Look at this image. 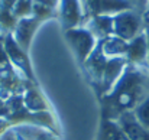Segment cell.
Returning a JSON list of instances; mask_svg holds the SVG:
<instances>
[{
  "mask_svg": "<svg viewBox=\"0 0 149 140\" xmlns=\"http://www.w3.org/2000/svg\"><path fill=\"white\" fill-rule=\"evenodd\" d=\"M17 0H0V10L12 12Z\"/></svg>",
  "mask_w": 149,
  "mask_h": 140,
  "instance_id": "cell-23",
  "label": "cell"
},
{
  "mask_svg": "<svg viewBox=\"0 0 149 140\" xmlns=\"http://www.w3.org/2000/svg\"><path fill=\"white\" fill-rule=\"evenodd\" d=\"M97 41H103L113 35V16L110 15H101L94 16L86 20L84 25Z\"/></svg>",
  "mask_w": 149,
  "mask_h": 140,
  "instance_id": "cell-13",
  "label": "cell"
},
{
  "mask_svg": "<svg viewBox=\"0 0 149 140\" xmlns=\"http://www.w3.org/2000/svg\"><path fill=\"white\" fill-rule=\"evenodd\" d=\"M31 82L10 62L0 67V98L7 100L12 95L23 94Z\"/></svg>",
  "mask_w": 149,
  "mask_h": 140,
  "instance_id": "cell-4",
  "label": "cell"
},
{
  "mask_svg": "<svg viewBox=\"0 0 149 140\" xmlns=\"http://www.w3.org/2000/svg\"><path fill=\"white\" fill-rule=\"evenodd\" d=\"M107 56L103 53V49L100 42L97 44V46L94 48V51L91 52V55L86 59L84 62V68L90 77V80L94 82V85L97 87L101 81V77H103V72H104V67L107 64Z\"/></svg>",
  "mask_w": 149,
  "mask_h": 140,
  "instance_id": "cell-12",
  "label": "cell"
},
{
  "mask_svg": "<svg viewBox=\"0 0 149 140\" xmlns=\"http://www.w3.org/2000/svg\"><path fill=\"white\" fill-rule=\"evenodd\" d=\"M29 123H32V126H39V127H52L54 126V119L51 116L48 110L45 111H38V113H32Z\"/></svg>",
  "mask_w": 149,
  "mask_h": 140,
  "instance_id": "cell-19",
  "label": "cell"
},
{
  "mask_svg": "<svg viewBox=\"0 0 149 140\" xmlns=\"http://www.w3.org/2000/svg\"><path fill=\"white\" fill-rule=\"evenodd\" d=\"M133 114H135V117L138 119V121H139L143 127H146L149 130V95L143 103H141V104L135 108Z\"/></svg>",
  "mask_w": 149,
  "mask_h": 140,
  "instance_id": "cell-20",
  "label": "cell"
},
{
  "mask_svg": "<svg viewBox=\"0 0 149 140\" xmlns=\"http://www.w3.org/2000/svg\"><path fill=\"white\" fill-rule=\"evenodd\" d=\"M80 1H81L86 20L94 16H101V15L114 16L120 12L132 9L127 0H80Z\"/></svg>",
  "mask_w": 149,
  "mask_h": 140,
  "instance_id": "cell-5",
  "label": "cell"
},
{
  "mask_svg": "<svg viewBox=\"0 0 149 140\" xmlns=\"http://www.w3.org/2000/svg\"><path fill=\"white\" fill-rule=\"evenodd\" d=\"M116 121L129 140H149V130L138 121L133 111L123 113Z\"/></svg>",
  "mask_w": 149,
  "mask_h": 140,
  "instance_id": "cell-9",
  "label": "cell"
},
{
  "mask_svg": "<svg viewBox=\"0 0 149 140\" xmlns=\"http://www.w3.org/2000/svg\"><path fill=\"white\" fill-rule=\"evenodd\" d=\"M127 1L130 3L132 9L136 10V12H139L141 15L145 10H148V0H127Z\"/></svg>",
  "mask_w": 149,
  "mask_h": 140,
  "instance_id": "cell-21",
  "label": "cell"
},
{
  "mask_svg": "<svg viewBox=\"0 0 149 140\" xmlns=\"http://www.w3.org/2000/svg\"><path fill=\"white\" fill-rule=\"evenodd\" d=\"M149 95V65L127 64L122 77L111 88V91L103 97L107 111L111 113L109 120H117L123 113L135 111V108L143 103Z\"/></svg>",
  "mask_w": 149,
  "mask_h": 140,
  "instance_id": "cell-1",
  "label": "cell"
},
{
  "mask_svg": "<svg viewBox=\"0 0 149 140\" xmlns=\"http://www.w3.org/2000/svg\"><path fill=\"white\" fill-rule=\"evenodd\" d=\"M145 35H146V41H148V65H149V23L145 26Z\"/></svg>",
  "mask_w": 149,
  "mask_h": 140,
  "instance_id": "cell-25",
  "label": "cell"
},
{
  "mask_svg": "<svg viewBox=\"0 0 149 140\" xmlns=\"http://www.w3.org/2000/svg\"><path fill=\"white\" fill-rule=\"evenodd\" d=\"M39 20L35 19L33 16L31 17H23V19H19L17 20V25L13 30V38L15 41L23 48L25 51H28L29 46H31V42H32V38L39 26Z\"/></svg>",
  "mask_w": 149,
  "mask_h": 140,
  "instance_id": "cell-11",
  "label": "cell"
},
{
  "mask_svg": "<svg viewBox=\"0 0 149 140\" xmlns=\"http://www.w3.org/2000/svg\"><path fill=\"white\" fill-rule=\"evenodd\" d=\"M126 67H127V61H126L125 56H117V58H109L107 59L101 81L97 85V90L100 91V94L103 97L111 91V88L116 85V82L122 77V74H123Z\"/></svg>",
  "mask_w": 149,
  "mask_h": 140,
  "instance_id": "cell-7",
  "label": "cell"
},
{
  "mask_svg": "<svg viewBox=\"0 0 149 140\" xmlns=\"http://www.w3.org/2000/svg\"><path fill=\"white\" fill-rule=\"evenodd\" d=\"M7 62H9V58H7V53L4 49V35L0 33V67L6 65Z\"/></svg>",
  "mask_w": 149,
  "mask_h": 140,
  "instance_id": "cell-22",
  "label": "cell"
},
{
  "mask_svg": "<svg viewBox=\"0 0 149 140\" xmlns=\"http://www.w3.org/2000/svg\"><path fill=\"white\" fill-rule=\"evenodd\" d=\"M145 30L143 17L139 12L129 9L113 16V35L125 39L126 42L132 41Z\"/></svg>",
  "mask_w": 149,
  "mask_h": 140,
  "instance_id": "cell-2",
  "label": "cell"
},
{
  "mask_svg": "<svg viewBox=\"0 0 149 140\" xmlns=\"http://www.w3.org/2000/svg\"><path fill=\"white\" fill-rule=\"evenodd\" d=\"M148 12H149V0H148Z\"/></svg>",
  "mask_w": 149,
  "mask_h": 140,
  "instance_id": "cell-26",
  "label": "cell"
},
{
  "mask_svg": "<svg viewBox=\"0 0 149 140\" xmlns=\"http://www.w3.org/2000/svg\"><path fill=\"white\" fill-rule=\"evenodd\" d=\"M23 103L25 107L31 111V113H38V111H45L48 110V104L44 100V97L41 93L36 90V87L33 85V82H31L26 88V91L23 93Z\"/></svg>",
  "mask_w": 149,
  "mask_h": 140,
  "instance_id": "cell-15",
  "label": "cell"
},
{
  "mask_svg": "<svg viewBox=\"0 0 149 140\" xmlns=\"http://www.w3.org/2000/svg\"><path fill=\"white\" fill-rule=\"evenodd\" d=\"M125 58L127 64L132 65H148V41L145 30L127 42V51Z\"/></svg>",
  "mask_w": 149,
  "mask_h": 140,
  "instance_id": "cell-10",
  "label": "cell"
},
{
  "mask_svg": "<svg viewBox=\"0 0 149 140\" xmlns=\"http://www.w3.org/2000/svg\"><path fill=\"white\" fill-rule=\"evenodd\" d=\"M58 16H59L64 30L78 28V26H81L83 22H86L80 0H59Z\"/></svg>",
  "mask_w": 149,
  "mask_h": 140,
  "instance_id": "cell-8",
  "label": "cell"
},
{
  "mask_svg": "<svg viewBox=\"0 0 149 140\" xmlns=\"http://www.w3.org/2000/svg\"><path fill=\"white\" fill-rule=\"evenodd\" d=\"M17 20L19 19L12 12L0 10V33L4 35V36L13 33V30L17 25Z\"/></svg>",
  "mask_w": 149,
  "mask_h": 140,
  "instance_id": "cell-17",
  "label": "cell"
},
{
  "mask_svg": "<svg viewBox=\"0 0 149 140\" xmlns=\"http://www.w3.org/2000/svg\"><path fill=\"white\" fill-rule=\"evenodd\" d=\"M99 140H129V139L122 132V129L117 124V121L106 119V121L103 123L101 130H100Z\"/></svg>",
  "mask_w": 149,
  "mask_h": 140,
  "instance_id": "cell-16",
  "label": "cell"
},
{
  "mask_svg": "<svg viewBox=\"0 0 149 140\" xmlns=\"http://www.w3.org/2000/svg\"><path fill=\"white\" fill-rule=\"evenodd\" d=\"M6 116H7V105H6V101L0 98V119L1 117L6 119Z\"/></svg>",
  "mask_w": 149,
  "mask_h": 140,
  "instance_id": "cell-24",
  "label": "cell"
},
{
  "mask_svg": "<svg viewBox=\"0 0 149 140\" xmlns=\"http://www.w3.org/2000/svg\"><path fill=\"white\" fill-rule=\"evenodd\" d=\"M148 20H149V15H148Z\"/></svg>",
  "mask_w": 149,
  "mask_h": 140,
  "instance_id": "cell-27",
  "label": "cell"
},
{
  "mask_svg": "<svg viewBox=\"0 0 149 140\" xmlns=\"http://www.w3.org/2000/svg\"><path fill=\"white\" fill-rule=\"evenodd\" d=\"M103 53L107 58H117V56H125L127 51V42L116 35H111L103 41H99Z\"/></svg>",
  "mask_w": 149,
  "mask_h": 140,
  "instance_id": "cell-14",
  "label": "cell"
},
{
  "mask_svg": "<svg viewBox=\"0 0 149 140\" xmlns=\"http://www.w3.org/2000/svg\"><path fill=\"white\" fill-rule=\"evenodd\" d=\"M4 49H6L9 62H10L26 80L35 82V80H33V72H32V67H31L28 53H26V51H25L23 48L15 41V38H13L12 33L4 36Z\"/></svg>",
  "mask_w": 149,
  "mask_h": 140,
  "instance_id": "cell-6",
  "label": "cell"
},
{
  "mask_svg": "<svg viewBox=\"0 0 149 140\" xmlns=\"http://www.w3.org/2000/svg\"><path fill=\"white\" fill-rule=\"evenodd\" d=\"M65 41L81 64L86 62V59L91 55V52L99 44V41L86 26H78L65 30Z\"/></svg>",
  "mask_w": 149,
  "mask_h": 140,
  "instance_id": "cell-3",
  "label": "cell"
},
{
  "mask_svg": "<svg viewBox=\"0 0 149 140\" xmlns=\"http://www.w3.org/2000/svg\"><path fill=\"white\" fill-rule=\"evenodd\" d=\"M32 10H33V0H17L12 13L17 19H23V17H31Z\"/></svg>",
  "mask_w": 149,
  "mask_h": 140,
  "instance_id": "cell-18",
  "label": "cell"
}]
</instances>
